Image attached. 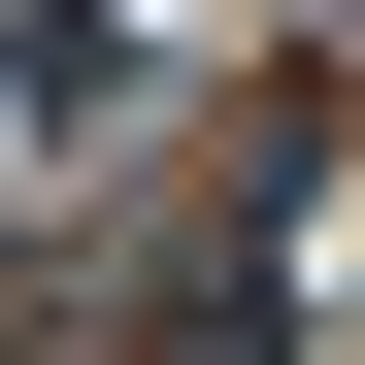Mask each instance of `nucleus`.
<instances>
[{
  "instance_id": "f257e3e1",
  "label": "nucleus",
  "mask_w": 365,
  "mask_h": 365,
  "mask_svg": "<svg viewBox=\"0 0 365 365\" xmlns=\"http://www.w3.org/2000/svg\"><path fill=\"white\" fill-rule=\"evenodd\" d=\"M266 332H299V299H266V266H200V299H166V365H266Z\"/></svg>"
}]
</instances>
